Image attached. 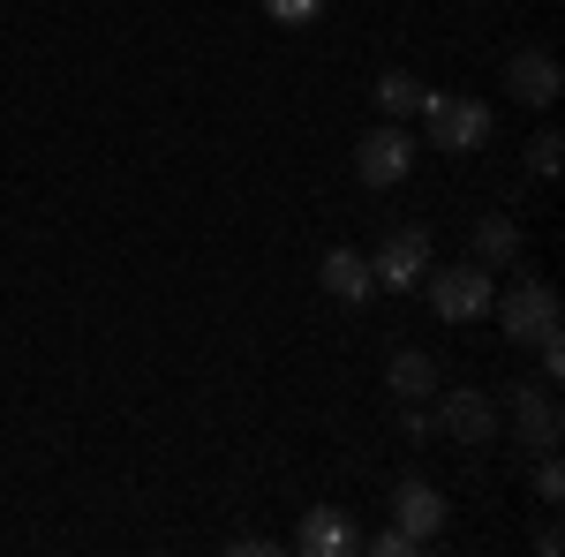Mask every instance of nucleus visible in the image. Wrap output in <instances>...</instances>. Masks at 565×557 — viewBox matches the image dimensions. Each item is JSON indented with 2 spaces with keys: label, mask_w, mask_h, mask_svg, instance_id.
<instances>
[{
  "label": "nucleus",
  "mask_w": 565,
  "mask_h": 557,
  "mask_svg": "<svg viewBox=\"0 0 565 557\" xmlns=\"http://www.w3.org/2000/svg\"><path fill=\"white\" fill-rule=\"evenodd\" d=\"M377 114H385V121H407V114H423V84H415L407 68H385V76H377Z\"/></svg>",
  "instance_id": "14"
},
{
  "label": "nucleus",
  "mask_w": 565,
  "mask_h": 557,
  "mask_svg": "<svg viewBox=\"0 0 565 557\" xmlns=\"http://www.w3.org/2000/svg\"><path fill=\"white\" fill-rule=\"evenodd\" d=\"M423 143L452 151V159L482 151L490 143V106L482 98H452V90H423Z\"/></svg>",
  "instance_id": "1"
},
{
  "label": "nucleus",
  "mask_w": 565,
  "mask_h": 557,
  "mask_svg": "<svg viewBox=\"0 0 565 557\" xmlns=\"http://www.w3.org/2000/svg\"><path fill=\"white\" fill-rule=\"evenodd\" d=\"M535 497H543V505H558V497H565V468H558V452H535Z\"/></svg>",
  "instance_id": "17"
},
{
  "label": "nucleus",
  "mask_w": 565,
  "mask_h": 557,
  "mask_svg": "<svg viewBox=\"0 0 565 557\" xmlns=\"http://www.w3.org/2000/svg\"><path fill=\"white\" fill-rule=\"evenodd\" d=\"M362 550H377V557H415V550H423V543H415L407 527H385V535H370Z\"/></svg>",
  "instance_id": "18"
},
{
  "label": "nucleus",
  "mask_w": 565,
  "mask_h": 557,
  "mask_svg": "<svg viewBox=\"0 0 565 557\" xmlns=\"http://www.w3.org/2000/svg\"><path fill=\"white\" fill-rule=\"evenodd\" d=\"M490 309H498V324H505V340L513 346H535L543 332H558V294H551V279H513L505 294H490Z\"/></svg>",
  "instance_id": "3"
},
{
  "label": "nucleus",
  "mask_w": 565,
  "mask_h": 557,
  "mask_svg": "<svg viewBox=\"0 0 565 557\" xmlns=\"http://www.w3.org/2000/svg\"><path fill=\"white\" fill-rule=\"evenodd\" d=\"M399 407H407V415H399V429H407V444H430V437H437V422L423 415V399H399Z\"/></svg>",
  "instance_id": "19"
},
{
  "label": "nucleus",
  "mask_w": 565,
  "mask_h": 557,
  "mask_svg": "<svg viewBox=\"0 0 565 557\" xmlns=\"http://www.w3.org/2000/svg\"><path fill=\"white\" fill-rule=\"evenodd\" d=\"M264 15H271V23H287V31H302V23L324 15V0H264Z\"/></svg>",
  "instance_id": "16"
},
{
  "label": "nucleus",
  "mask_w": 565,
  "mask_h": 557,
  "mask_svg": "<svg viewBox=\"0 0 565 557\" xmlns=\"http://www.w3.org/2000/svg\"><path fill=\"white\" fill-rule=\"evenodd\" d=\"M423 287H430L437 324H476V317H490V294H498L490 271H482L476 257H468V264H430Z\"/></svg>",
  "instance_id": "2"
},
{
  "label": "nucleus",
  "mask_w": 565,
  "mask_h": 557,
  "mask_svg": "<svg viewBox=\"0 0 565 557\" xmlns=\"http://www.w3.org/2000/svg\"><path fill=\"white\" fill-rule=\"evenodd\" d=\"M558 167H565V136L558 129H535V136H527V173H535V181H551Z\"/></svg>",
  "instance_id": "15"
},
{
  "label": "nucleus",
  "mask_w": 565,
  "mask_h": 557,
  "mask_svg": "<svg viewBox=\"0 0 565 557\" xmlns=\"http://www.w3.org/2000/svg\"><path fill=\"white\" fill-rule=\"evenodd\" d=\"M295 550L302 557H348V550H362V527L348 519V505H317L295 527Z\"/></svg>",
  "instance_id": "10"
},
{
  "label": "nucleus",
  "mask_w": 565,
  "mask_h": 557,
  "mask_svg": "<svg viewBox=\"0 0 565 557\" xmlns=\"http://www.w3.org/2000/svg\"><path fill=\"white\" fill-rule=\"evenodd\" d=\"M370 271H377V287H392V294L423 287V271H430V234H423V226H399V234H385V242L370 249Z\"/></svg>",
  "instance_id": "5"
},
{
  "label": "nucleus",
  "mask_w": 565,
  "mask_h": 557,
  "mask_svg": "<svg viewBox=\"0 0 565 557\" xmlns=\"http://www.w3.org/2000/svg\"><path fill=\"white\" fill-rule=\"evenodd\" d=\"M505 90H513L521 106H558V90H565L558 53H543V45H521V53L505 61Z\"/></svg>",
  "instance_id": "8"
},
{
  "label": "nucleus",
  "mask_w": 565,
  "mask_h": 557,
  "mask_svg": "<svg viewBox=\"0 0 565 557\" xmlns=\"http://www.w3.org/2000/svg\"><path fill=\"white\" fill-rule=\"evenodd\" d=\"M476 264H482V271H505V264H521V218H505V212L476 218Z\"/></svg>",
  "instance_id": "12"
},
{
  "label": "nucleus",
  "mask_w": 565,
  "mask_h": 557,
  "mask_svg": "<svg viewBox=\"0 0 565 557\" xmlns=\"http://www.w3.org/2000/svg\"><path fill=\"white\" fill-rule=\"evenodd\" d=\"M317 287L340 301V309H362V301L377 294V271H370V257H362V249H324V264H317Z\"/></svg>",
  "instance_id": "11"
},
{
  "label": "nucleus",
  "mask_w": 565,
  "mask_h": 557,
  "mask_svg": "<svg viewBox=\"0 0 565 557\" xmlns=\"http://www.w3.org/2000/svg\"><path fill=\"white\" fill-rule=\"evenodd\" d=\"M535 362H543V377H551V385L565 377V340H558V332H543V340H535Z\"/></svg>",
  "instance_id": "20"
},
{
  "label": "nucleus",
  "mask_w": 565,
  "mask_h": 557,
  "mask_svg": "<svg viewBox=\"0 0 565 557\" xmlns=\"http://www.w3.org/2000/svg\"><path fill=\"white\" fill-rule=\"evenodd\" d=\"M415 173V136H407V121H377V129L354 143V181L362 189H399Z\"/></svg>",
  "instance_id": "4"
},
{
  "label": "nucleus",
  "mask_w": 565,
  "mask_h": 557,
  "mask_svg": "<svg viewBox=\"0 0 565 557\" xmlns=\"http://www.w3.org/2000/svg\"><path fill=\"white\" fill-rule=\"evenodd\" d=\"M437 392V362L423 346H399L392 354V399H430Z\"/></svg>",
  "instance_id": "13"
},
{
  "label": "nucleus",
  "mask_w": 565,
  "mask_h": 557,
  "mask_svg": "<svg viewBox=\"0 0 565 557\" xmlns=\"http://www.w3.org/2000/svg\"><path fill=\"white\" fill-rule=\"evenodd\" d=\"M437 429H445L452 444H498V407H490L476 385H452V392H445V415H437Z\"/></svg>",
  "instance_id": "9"
},
{
  "label": "nucleus",
  "mask_w": 565,
  "mask_h": 557,
  "mask_svg": "<svg viewBox=\"0 0 565 557\" xmlns=\"http://www.w3.org/2000/svg\"><path fill=\"white\" fill-rule=\"evenodd\" d=\"M445 519H452V505H445V490H437V482H423V474L392 482V527H407L423 550L445 535Z\"/></svg>",
  "instance_id": "6"
},
{
  "label": "nucleus",
  "mask_w": 565,
  "mask_h": 557,
  "mask_svg": "<svg viewBox=\"0 0 565 557\" xmlns=\"http://www.w3.org/2000/svg\"><path fill=\"white\" fill-rule=\"evenodd\" d=\"M505 422L521 429V444H527V452H558V437H565L551 385H513V392H505Z\"/></svg>",
  "instance_id": "7"
}]
</instances>
